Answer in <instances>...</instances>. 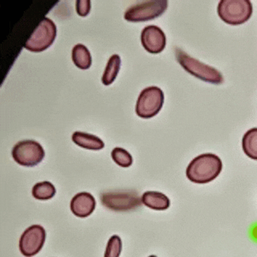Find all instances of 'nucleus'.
<instances>
[{
	"instance_id": "obj_1",
	"label": "nucleus",
	"mask_w": 257,
	"mask_h": 257,
	"mask_svg": "<svg viewBox=\"0 0 257 257\" xmlns=\"http://www.w3.org/2000/svg\"><path fill=\"white\" fill-rule=\"evenodd\" d=\"M222 170L219 157L212 153H205L193 159L187 166L186 175L190 181L195 184H208L215 180Z\"/></svg>"
},
{
	"instance_id": "obj_21",
	"label": "nucleus",
	"mask_w": 257,
	"mask_h": 257,
	"mask_svg": "<svg viewBox=\"0 0 257 257\" xmlns=\"http://www.w3.org/2000/svg\"><path fill=\"white\" fill-rule=\"evenodd\" d=\"M149 257H157V255H150V256Z\"/></svg>"
},
{
	"instance_id": "obj_10",
	"label": "nucleus",
	"mask_w": 257,
	"mask_h": 257,
	"mask_svg": "<svg viewBox=\"0 0 257 257\" xmlns=\"http://www.w3.org/2000/svg\"><path fill=\"white\" fill-rule=\"evenodd\" d=\"M141 41L146 51L152 54L161 53L166 46L165 33L157 26H148L143 29Z\"/></svg>"
},
{
	"instance_id": "obj_8",
	"label": "nucleus",
	"mask_w": 257,
	"mask_h": 257,
	"mask_svg": "<svg viewBox=\"0 0 257 257\" xmlns=\"http://www.w3.org/2000/svg\"><path fill=\"white\" fill-rule=\"evenodd\" d=\"M102 204L113 211H127L135 210L142 205L138 193L133 191H110L102 194Z\"/></svg>"
},
{
	"instance_id": "obj_15",
	"label": "nucleus",
	"mask_w": 257,
	"mask_h": 257,
	"mask_svg": "<svg viewBox=\"0 0 257 257\" xmlns=\"http://www.w3.org/2000/svg\"><path fill=\"white\" fill-rule=\"evenodd\" d=\"M121 58L117 54L110 57L102 77V83L105 86L110 85L115 80L121 68Z\"/></svg>"
},
{
	"instance_id": "obj_12",
	"label": "nucleus",
	"mask_w": 257,
	"mask_h": 257,
	"mask_svg": "<svg viewBox=\"0 0 257 257\" xmlns=\"http://www.w3.org/2000/svg\"><path fill=\"white\" fill-rule=\"evenodd\" d=\"M142 202L145 206L155 210H167L171 204L169 197L158 191H146L142 195Z\"/></svg>"
},
{
	"instance_id": "obj_11",
	"label": "nucleus",
	"mask_w": 257,
	"mask_h": 257,
	"mask_svg": "<svg viewBox=\"0 0 257 257\" xmlns=\"http://www.w3.org/2000/svg\"><path fill=\"white\" fill-rule=\"evenodd\" d=\"M95 206L96 201L88 192L78 193L71 201V210L76 217H88L94 212Z\"/></svg>"
},
{
	"instance_id": "obj_14",
	"label": "nucleus",
	"mask_w": 257,
	"mask_h": 257,
	"mask_svg": "<svg viewBox=\"0 0 257 257\" xmlns=\"http://www.w3.org/2000/svg\"><path fill=\"white\" fill-rule=\"evenodd\" d=\"M72 59L74 64L83 70L88 69L92 61L90 51L82 44H77L74 46L72 51Z\"/></svg>"
},
{
	"instance_id": "obj_3",
	"label": "nucleus",
	"mask_w": 257,
	"mask_h": 257,
	"mask_svg": "<svg viewBox=\"0 0 257 257\" xmlns=\"http://www.w3.org/2000/svg\"><path fill=\"white\" fill-rule=\"evenodd\" d=\"M220 19L227 24L241 25L252 15V4L249 0H221L217 6Z\"/></svg>"
},
{
	"instance_id": "obj_17",
	"label": "nucleus",
	"mask_w": 257,
	"mask_h": 257,
	"mask_svg": "<svg viewBox=\"0 0 257 257\" xmlns=\"http://www.w3.org/2000/svg\"><path fill=\"white\" fill-rule=\"evenodd\" d=\"M32 195L38 200H49L56 195V188L50 182H41L33 187Z\"/></svg>"
},
{
	"instance_id": "obj_7",
	"label": "nucleus",
	"mask_w": 257,
	"mask_h": 257,
	"mask_svg": "<svg viewBox=\"0 0 257 257\" xmlns=\"http://www.w3.org/2000/svg\"><path fill=\"white\" fill-rule=\"evenodd\" d=\"M46 155L42 145L33 140L18 142L12 150V157L19 165L34 167L40 164Z\"/></svg>"
},
{
	"instance_id": "obj_2",
	"label": "nucleus",
	"mask_w": 257,
	"mask_h": 257,
	"mask_svg": "<svg viewBox=\"0 0 257 257\" xmlns=\"http://www.w3.org/2000/svg\"><path fill=\"white\" fill-rule=\"evenodd\" d=\"M176 57L178 62L180 63L184 70L199 80L213 84L223 83V76L221 72L213 67L206 65L196 59L190 57L181 49H176Z\"/></svg>"
},
{
	"instance_id": "obj_13",
	"label": "nucleus",
	"mask_w": 257,
	"mask_h": 257,
	"mask_svg": "<svg viewBox=\"0 0 257 257\" xmlns=\"http://www.w3.org/2000/svg\"><path fill=\"white\" fill-rule=\"evenodd\" d=\"M72 142L80 147L88 150H101L104 148V142L95 135L76 131L72 137Z\"/></svg>"
},
{
	"instance_id": "obj_4",
	"label": "nucleus",
	"mask_w": 257,
	"mask_h": 257,
	"mask_svg": "<svg viewBox=\"0 0 257 257\" xmlns=\"http://www.w3.org/2000/svg\"><path fill=\"white\" fill-rule=\"evenodd\" d=\"M165 102L164 92L156 86L146 87L141 92L136 104V113L145 119L155 117Z\"/></svg>"
},
{
	"instance_id": "obj_5",
	"label": "nucleus",
	"mask_w": 257,
	"mask_h": 257,
	"mask_svg": "<svg viewBox=\"0 0 257 257\" xmlns=\"http://www.w3.org/2000/svg\"><path fill=\"white\" fill-rule=\"evenodd\" d=\"M166 0H153L133 5L124 15L125 20L131 23L150 21L162 16L168 8Z\"/></svg>"
},
{
	"instance_id": "obj_19",
	"label": "nucleus",
	"mask_w": 257,
	"mask_h": 257,
	"mask_svg": "<svg viewBox=\"0 0 257 257\" xmlns=\"http://www.w3.org/2000/svg\"><path fill=\"white\" fill-rule=\"evenodd\" d=\"M122 250V241L119 236L113 235L108 240L104 257H119Z\"/></svg>"
},
{
	"instance_id": "obj_9",
	"label": "nucleus",
	"mask_w": 257,
	"mask_h": 257,
	"mask_svg": "<svg viewBox=\"0 0 257 257\" xmlns=\"http://www.w3.org/2000/svg\"><path fill=\"white\" fill-rule=\"evenodd\" d=\"M46 239V229L42 225H31L22 235L19 240V249L25 256H34L43 248Z\"/></svg>"
},
{
	"instance_id": "obj_16",
	"label": "nucleus",
	"mask_w": 257,
	"mask_h": 257,
	"mask_svg": "<svg viewBox=\"0 0 257 257\" xmlns=\"http://www.w3.org/2000/svg\"><path fill=\"white\" fill-rule=\"evenodd\" d=\"M242 149L247 157L257 161V128H250L244 134Z\"/></svg>"
},
{
	"instance_id": "obj_6",
	"label": "nucleus",
	"mask_w": 257,
	"mask_h": 257,
	"mask_svg": "<svg viewBox=\"0 0 257 257\" xmlns=\"http://www.w3.org/2000/svg\"><path fill=\"white\" fill-rule=\"evenodd\" d=\"M56 37L57 27L55 23L49 18H45L25 44V48L29 51L41 53L53 45Z\"/></svg>"
},
{
	"instance_id": "obj_20",
	"label": "nucleus",
	"mask_w": 257,
	"mask_h": 257,
	"mask_svg": "<svg viewBox=\"0 0 257 257\" xmlns=\"http://www.w3.org/2000/svg\"><path fill=\"white\" fill-rule=\"evenodd\" d=\"M76 12L81 17L88 16L91 11V1L90 0H77L76 1Z\"/></svg>"
},
{
	"instance_id": "obj_18",
	"label": "nucleus",
	"mask_w": 257,
	"mask_h": 257,
	"mask_svg": "<svg viewBox=\"0 0 257 257\" xmlns=\"http://www.w3.org/2000/svg\"><path fill=\"white\" fill-rule=\"evenodd\" d=\"M111 157L113 161L121 168H128L132 165V156L122 148H114L111 152Z\"/></svg>"
}]
</instances>
